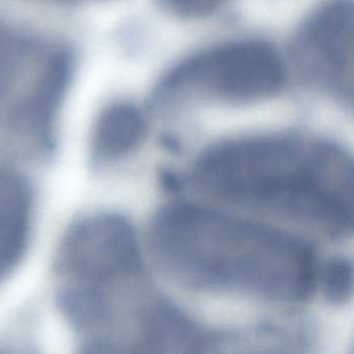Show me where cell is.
I'll list each match as a JSON object with an SVG mask.
<instances>
[{"label":"cell","mask_w":354,"mask_h":354,"mask_svg":"<svg viewBox=\"0 0 354 354\" xmlns=\"http://www.w3.org/2000/svg\"><path fill=\"white\" fill-rule=\"evenodd\" d=\"M151 246L163 269L192 287L291 304L316 288V259L302 240L190 203L156 215Z\"/></svg>","instance_id":"1"},{"label":"cell","mask_w":354,"mask_h":354,"mask_svg":"<svg viewBox=\"0 0 354 354\" xmlns=\"http://www.w3.org/2000/svg\"><path fill=\"white\" fill-rule=\"evenodd\" d=\"M196 185L227 202L304 219L333 235L352 230V163L335 145L281 136L227 140L207 151Z\"/></svg>","instance_id":"2"},{"label":"cell","mask_w":354,"mask_h":354,"mask_svg":"<svg viewBox=\"0 0 354 354\" xmlns=\"http://www.w3.org/2000/svg\"><path fill=\"white\" fill-rule=\"evenodd\" d=\"M279 51L261 40L243 39L208 47L174 66L155 90L158 102L202 97L252 103L277 95L285 86Z\"/></svg>","instance_id":"3"},{"label":"cell","mask_w":354,"mask_h":354,"mask_svg":"<svg viewBox=\"0 0 354 354\" xmlns=\"http://www.w3.org/2000/svg\"><path fill=\"white\" fill-rule=\"evenodd\" d=\"M352 0H325L301 22L291 44L292 61L306 84L327 96L353 102Z\"/></svg>","instance_id":"4"},{"label":"cell","mask_w":354,"mask_h":354,"mask_svg":"<svg viewBox=\"0 0 354 354\" xmlns=\"http://www.w3.org/2000/svg\"><path fill=\"white\" fill-rule=\"evenodd\" d=\"M57 271L76 283H104L142 274L138 238L119 214L100 213L72 225L57 257Z\"/></svg>","instance_id":"5"},{"label":"cell","mask_w":354,"mask_h":354,"mask_svg":"<svg viewBox=\"0 0 354 354\" xmlns=\"http://www.w3.org/2000/svg\"><path fill=\"white\" fill-rule=\"evenodd\" d=\"M32 192L21 178L0 173V277L15 268L26 252Z\"/></svg>","instance_id":"6"},{"label":"cell","mask_w":354,"mask_h":354,"mask_svg":"<svg viewBox=\"0 0 354 354\" xmlns=\"http://www.w3.org/2000/svg\"><path fill=\"white\" fill-rule=\"evenodd\" d=\"M146 134V119L136 105L130 102L109 105L93 130V162H109L126 156L140 146Z\"/></svg>","instance_id":"7"},{"label":"cell","mask_w":354,"mask_h":354,"mask_svg":"<svg viewBox=\"0 0 354 354\" xmlns=\"http://www.w3.org/2000/svg\"><path fill=\"white\" fill-rule=\"evenodd\" d=\"M57 304L66 321L78 331L96 328L111 313L102 287L93 283L74 281L59 292Z\"/></svg>","instance_id":"8"},{"label":"cell","mask_w":354,"mask_h":354,"mask_svg":"<svg viewBox=\"0 0 354 354\" xmlns=\"http://www.w3.org/2000/svg\"><path fill=\"white\" fill-rule=\"evenodd\" d=\"M323 290L329 301L345 304L352 295V265L345 259L328 263L323 273Z\"/></svg>","instance_id":"9"},{"label":"cell","mask_w":354,"mask_h":354,"mask_svg":"<svg viewBox=\"0 0 354 354\" xmlns=\"http://www.w3.org/2000/svg\"><path fill=\"white\" fill-rule=\"evenodd\" d=\"M229 0H158V5L171 15L184 19H198L212 15Z\"/></svg>","instance_id":"10"},{"label":"cell","mask_w":354,"mask_h":354,"mask_svg":"<svg viewBox=\"0 0 354 354\" xmlns=\"http://www.w3.org/2000/svg\"><path fill=\"white\" fill-rule=\"evenodd\" d=\"M53 3H63V5H76V3H84V1H91V0H48Z\"/></svg>","instance_id":"11"},{"label":"cell","mask_w":354,"mask_h":354,"mask_svg":"<svg viewBox=\"0 0 354 354\" xmlns=\"http://www.w3.org/2000/svg\"><path fill=\"white\" fill-rule=\"evenodd\" d=\"M0 35H1V32H0ZM0 43H1V36H0Z\"/></svg>","instance_id":"12"}]
</instances>
